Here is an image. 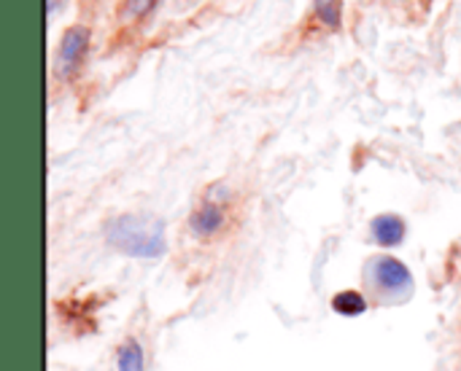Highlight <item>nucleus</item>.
Wrapping results in <instances>:
<instances>
[{
    "instance_id": "9d476101",
    "label": "nucleus",
    "mask_w": 461,
    "mask_h": 371,
    "mask_svg": "<svg viewBox=\"0 0 461 371\" xmlns=\"http://www.w3.org/2000/svg\"><path fill=\"white\" fill-rule=\"evenodd\" d=\"M57 3H59V0H49V11H54V8H57Z\"/></svg>"
},
{
    "instance_id": "7ed1b4c3",
    "label": "nucleus",
    "mask_w": 461,
    "mask_h": 371,
    "mask_svg": "<svg viewBox=\"0 0 461 371\" xmlns=\"http://www.w3.org/2000/svg\"><path fill=\"white\" fill-rule=\"evenodd\" d=\"M86 46H89V30L86 27H70L62 32L59 51H57V67L62 75H70L81 65Z\"/></svg>"
},
{
    "instance_id": "39448f33",
    "label": "nucleus",
    "mask_w": 461,
    "mask_h": 371,
    "mask_svg": "<svg viewBox=\"0 0 461 371\" xmlns=\"http://www.w3.org/2000/svg\"><path fill=\"white\" fill-rule=\"evenodd\" d=\"M224 224V210L221 205H213V202H205L194 216H192V229L200 234V237H211L221 229Z\"/></svg>"
},
{
    "instance_id": "423d86ee",
    "label": "nucleus",
    "mask_w": 461,
    "mask_h": 371,
    "mask_svg": "<svg viewBox=\"0 0 461 371\" xmlns=\"http://www.w3.org/2000/svg\"><path fill=\"white\" fill-rule=\"evenodd\" d=\"M332 310L346 315V318H357V315L367 313V299L359 291H340L332 299Z\"/></svg>"
},
{
    "instance_id": "f03ea898",
    "label": "nucleus",
    "mask_w": 461,
    "mask_h": 371,
    "mask_svg": "<svg viewBox=\"0 0 461 371\" xmlns=\"http://www.w3.org/2000/svg\"><path fill=\"white\" fill-rule=\"evenodd\" d=\"M365 283L384 302H405L413 294L411 269L402 261L392 259V256L370 259L367 267H365Z\"/></svg>"
},
{
    "instance_id": "20e7f679",
    "label": "nucleus",
    "mask_w": 461,
    "mask_h": 371,
    "mask_svg": "<svg viewBox=\"0 0 461 371\" xmlns=\"http://www.w3.org/2000/svg\"><path fill=\"white\" fill-rule=\"evenodd\" d=\"M373 237L378 245H386V248H394L405 240V221L400 216H378L370 226Z\"/></svg>"
},
{
    "instance_id": "0eeeda50",
    "label": "nucleus",
    "mask_w": 461,
    "mask_h": 371,
    "mask_svg": "<svg viewBox=\"0 0 461 371\" xmlns=\"http://www.w3.org/2000/svg\"><path fill=\"white\" fill-rule=\"evenodd\" d=\"M119 371H143V350L135 340L124 342L119 350Z\"/></svg>"
},
{
    "instance_id": "f257e3e1",
    "label": "nucleus",
    "mask_w": 461,
    "mask_h": 371,
    "mask_svg": "<svg viewBox=\"0 0 461 371\" xmlns=\"http://www.w3.org/2000/svg\"><path fill=\"white\" fill-rule=\"evenodd\" d=\"M108 243L135 259H157L165 253V226L149 216H119L105 229Z\"/></svg>"
},
{
    "instance_id": "1a4fd4ad",
    "label": "nucleus",
    "mask_w": 461,
    "mask_h": 371,
    "mask_svg": "<svg viewBox=\"0 0 461 371\" xmlns=\"http://www.w3.org/2000/svg\"><path fill=\"white\" fill-rule=\"evenodd\" d=\"M154 3H157V0H130V3L124 5V19H135V16L146 13Z\"/></svg>"
},
{
    "instance_id": "6e6552de",
    "label": "nucleus",
    "mask_w": 461,
    "mask_h": 371,
    "mask_svg": "<svg viewBox=\"0 0 461 371\" xmlns=\"http://www.w3.org/2000/svg\"><path fill=\"white\" fill-rule=\"evenodd\" d=\"M316 16L327 27H338L340 24V0H316Z\"/></svg>"
}]
</instances>
